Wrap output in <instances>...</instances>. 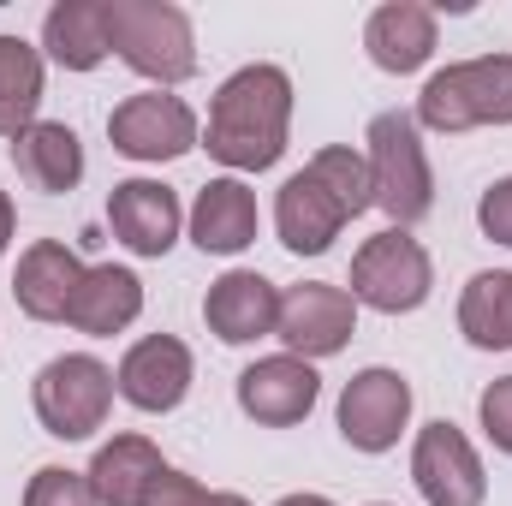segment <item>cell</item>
<instances>
[{"label": "cell", "instance_id": "e0dca14e", "mask_svg": "<svg viewBox=\"0 0 512 506\" xmlns=\"http://www.w3.org/2000/svg\"><path fill=\"white\" fill-rule=\"evenodd\" d=\"M191 245L203 256H239L256 245V191L245 179H209L191 203Z\"/></svg>", "mask_w": 512, "mask_h": 506}, {"label": "cell", "instance_id": "ffe728a7", "mask_svg": "<svg viewBox=\"0 0 512 506\" xmlns=\"http://www.w3.org/2000/svg\"><path fill=\"white\" fill-rule=\"evenodd\" d=\"M42 48L66 72H96L114 42H108V0H54L42 18Z\"/></svg>", "mask_w": 512, "mask_h": 506}, {"label": "cell", "instance_id": "4316f807", "mask_svg": "<svg viewBox=\"0 0 512 506\" xmlns=\"http://www.w3.org/2000/svg\"><path fill=\"white\" fill-rule=\"evenodd\" d=\"M477 417H483V435L495 441V453L512 459V376L489 381V387L477 393Z\"/></svg>", "mask_w": 512, "mask_h": 506}, {"label": "cell", "instance_id": "30bf717a", "mask_svg": "<svg viewBox=\"0 0 512 506\" xmlns=\"http://www.w3.org/2000/svg\"><path fill=\"white\" fill-rule=\"evenodd\" d=\"M108 137L126 161H179L203 143L197 131V114L167 96V90H143V96H126L114 114H108Z\"/></svg>", "mask_w": 512, "mask_h": 506}, {"label": "cell", "instance_id": "7a4b0ae2", "mask_svg": "<svg viewBox=\"0 0 512 506\" xmlns=\"http://www.w3.org/2000/svg\"><path fill=\"white\" fill-rule=\"evenodd\" d=\"M286 131H292V78L256 60L215 90L203 149L233 173H262L286 155Z\"/></svg>", "mask_w": 512, "mask_h": 506}, {"label": "cell", "instance_id": "ac0fdd59", "mask_svg": "<svg viewBox=\"0 0 512 506\" xmlns=\"http://www.w3.org/2000/svg\"><path fill=\"white\" fill-rule=\"evenodd\" d=\"M364 48H370V60L382 72H393V78L423 72L429 54H435V12L423 0H387V6L370 12V24H364Z\"/></svg>", "mask_w": 512, "mask_h": 506}, {"label": "cell", "instance_id": "7402d4cb", "mask_svg": "<svg viewBox=\"0 0 512 506\" xmlns=\"http://www.w3.org/2000/svg\"><path fill=\"white\" fill-rule=\"evenodd\" d=\"M12 161H18V173H24L36 191H48V197L72 191V185L84 179V143H78V131L60 126V120H36L24 137H12Z\"/></svg>", "mask_w": 512, "mask_h": 506}, {"label": "cell", "instance_id": "5bb4252c", "mask_svg": "<svg viewBox=\"0 0 512 506\" xmlns=\"http://www.w3.org/2000/svg\"><path fill=\"white\" fill-rule=\"evenodd\" d=\"M108 227L131 256H167L179 245V227H185L179 191L161 179H120L108 197Z\"/></svg>", "mask_w": 512, "mask_h": 506}, {"label": "cell", "instance_id": "5b68a950", "mask_svg": "<svg viewBox=\"0 0 512 506\" xmlns=\"http://www.w3.org/2000/svg\"><path fill=\"white\" fill-rule=\"evenodd\" d=\"M417 131H471V126H512V54H477L447 72H435L417 96Z\"/></svg>", "mask_w": 512, "mask_h": 506}, {"label": "cell", "instance_id": "ba28073f", "mask_svg": "<svg viewBox=\"0 0 512 506\" xmlns=\"http://www.w3.org/2000/svg\"><path fill=\"white\" fill-rule=\"evenodd\" d=\"M274 334L286 340L292 358L316 364V358H334L346 352V340L358 334V304L346 286H328V280H298L280 292V322Z\"/></svg>", "mask_w": 512, "mask_h": 506}, {"label": "cell", "instance_id": "f1b7e54d", "mask_svg": "<svg viewBox=\"0 0 512 506\" xmlns=\"http://www.w3.org/2000/svg\"><path fill=\"white\" fill-rule=\"evenodd\" d=\"M12 227H18V215H12V197L0 191V256H6V245H12Z\"/></svg>", "mask_w": 512, "mask_h": 506}, {"label": "cell", "instance_id": "603a6c76", "mask_svg": "<svg viewBox=\"0 0 512 506\" xmlns=\"http://www.w3.org/2000/svg\"><path fill=\"white\" fill-rule=\"evenodd\" d=\"M459 334L477 352H512V268L471 274L459 292Z\"/></svg>", "mask_w": 512, "mask_h": 506}, {"label": "cell", "instance_id": "cb8c5ba5", "mask_svg": "<svg viewBox=\"0 0 512 506\" xmlns=\"http://www.w3.org/2000/svg\"><path fill=\"white\" fill-rule=\"evenodd\" d=\"M42 108V54L24 36H0V137H24Z\"/></svg>", "mask_w": 512, "mask_h": 506}, {"label": "cell", "instance_id": "4dcf8cb0", "mask_svg": "<svg viewBox=\"0 0 512 506\" xmlns=\"http://www.w3.org/2000/svg\"><path fill=\"white\" fill-rule=\"evenodd\" d=\"M376 506H387V501H376Z\"/></svg>", "mask_w": 512, "mask_h": 506}, {"label": "cell", "instance_id": "8fae6325", "mask_svg": "<svg viewBox=\"0 0 512 506\" xmlns=\"http://www.w3.org/2000/svg\"><path fill=\"white\" fill-rule=\"evenodd\" d=\"M405 423H411V381L399 370L376 364V370H358L346 381V393H340V435H346V447L387 453V447H399Z\"/></svg>", "mask_w": 512, "mask_h": 506}, {"label": "cell", "instance_id": "277c9868", "mask_svg": "<svg viewBox=\"0 0 512 506\" xmlns=\"http://www.w3.org/2000/svg\"><path fill=\"white\" fill-rule=\"evenodd\" d=\"M364 161H370V203L382 209L393 227H417L435 209V173L423 155V131L405 108H387L370 120L364 137Z\"/></svg>", "mask_w": 512, "mask_h": 506}, {"label": "cell", "instance_id": "2e32d148", "mask_svg": "<svg viewBox=\"0 0 512 506\" xmlns=\"http://www.w3.org/2000/svg\"><path fill=\"white\" fill-rule=\"evenodd\" d=\"M84 286V262L72 245L60 239H36L30 251L18 256V274H12V298L30 322H66L72 316V298Z\"/></svg>", "mask_w": 512, "mask_h": 506}, {"label": "cell", "instance_id": "6da1fadb", "mask_svg": "<svg viewBox=\"0 0 512 506\" xmlns=\"http://www.w3.org/2000/svg\"><path fill=\"white\" fill-rule=\"evenodd\" d=\"M370 203V161L352 143H328L310 155L304 173H292L274 197V227L292 256H322L346 221H358Z\"/></svg>", "mask_w": 512, "mask_h": 506}, {"label": "cell", "instance_id": "484cf974", "mask_svg": "<svg viewBox=\"0 0 512 506\" xmlns=\"http://www.w3.org/2000/svg\"><path fill=\"white\" fill-rule=\"evenodd\" d=\"M143 506H251L245 495H227V489H203L197 477H185V471H161L155 483H149V495Z\"/></svg>", "mask_w": 512, "mask_h": 506}, {"label": "cell", "instance_id": "8992f818", "mask_svg": "<svg viewBox=\"0 0 512 506\" xmlns=\"http://www.w3.org/2000/svg\"><path fill=\"white\" fill-rule=\"evenodd\" d=\"M30 405L54 441H90L114 411V370L90 352L48 358L30 381Z\"/></svg>", "mask_w": 512, "mask_h": 506}, {"label": "cell", "instance_id": "f546056e", "mask_svg": "<svg viewBox=\"0 0 512 506\" xmlns=\"http://www.w3.org/2000/svg\"><path fill=\"white\" fill-rule=\"evenodd\" d=\"M274 506H334L328 495H286V501H274Z\"/></svg>", "mask_w": 512, "mask_h": 506}, {"label": "cell", "instance_id": "9a60e30c", "mask_svg": "<svg viewBox=\"0 0 512 506\" xmlns=\"http://www.w3.org/2000/svg\"><path fill=\"white\" fill-rule=\"evenodd\" d=\"M203 322L221 346H251V340H268L274 322H280V286L256 268H227L209 298H203Z\"/></svg>", "mask_w": 512, "mask_h": 506}, {"label": "cell", "instance_id": "3957f363", "mask_svg": "<svg viewBox=\"0 0 512 506\" xmlns=\"http://www.w3.org/2000/svg\"><path fill=\"white\" fill-rule=\"evenodd\" d=\"M108 42L155 90L185 84L197 72V36H191L185 6L173 0H108Z\"/></svg>", "mask_w": 512, "mask_h": 506}, {"label": "cell", "instance_id": "83f0119b", "mask_svg": "<svg viewBox=\"0 0 512 506\" xmlns=\"http://www.w3.org/2000/svg\"><path fill=\"white\" fill-rule=\"evenodd\" d=\"M477 227H483V239H495V245H507L512 251V173L483 191V203H477Z\"/></svg>", "mask_w": 512, "mask_h": 506}, {"label": "cell", "instance_id": "52a82bcc", "mask_svg": "<svg viewBox=\"0 0 512 506\" xmlns=\"http://www.w3.org/2000/svg\"><path fill=\"white\" fill-rule=\"evenodd\" d=\"M429 286H435L429 251L405 227H387L376 239H364V251L352 256V304H370L382 316L423 310L429 304Z\"/></svg>", "mask_w": 512, "mask_h": 506}, {"label": "cell", "instance_id": "4fadbf2b", "mask_svg": "<svg viewBox=\"0 0 512 506\" xmlns=\"http://www.w3.org/2000/svg\"><path fill=\"white\" fill-rule=\"evenodd\" d=\"M114 393L126 405H137V411H149V417L185 405V393H191V346L173 340V334L137 340L120 358V370H114Z\"/></svg>", "mask_w": 512, "mask_h": 506}, {"label": "cell", "instance_id": "9c48e42d", "mask_svg": "<svg viewBox=\"0 0 512 506\" xmlns=\"http://www.w3.org/2000/svg\"><path fill=\"white\" fill-rule=\"evenodd\" d=\"M411 483L429 506H483L489 501V477L477 447L465 441L459 423H423L417 447H411Z\"/></svg>", "mask_w": 512, "mask_h": 506}, {"label": "cell", "instance_id": "d6986e66", "mask_svg": "<svg viewBox=\"0 0 512 506\" xmlns=\"http://www.w3.org/2000/svg\"><path fill=\"white\" fill-rule=\"evenodd\" d=\"M143 316V280L120 268V262H96L84 268V286L72 298V328L90 334V340H108V334H126L131 322Z\"/></svg>", "mask_w": 512, "mask_h": 506}, {"label": "cell", "instance_id": "44dd1931", "mask_svg": "<svg viewBox=\"0 0 512 506\" xmlns=\"http://www.w3.org/2000/svg\"><path fill=\"white\" fill-rule=\"evenodd\" d=\"M167 471V459L155 453V441L143 435H114L108 447H96L90 459V489H96V506H143L149 483Z\"/></svg>", "mask_w": 512, "mask_h": 506}, {"label": "cell", "instance_id": "d4e9b609", "mask_svg": "<svg viewBox=\"0 0 512 506\" xmlns=\"http://www.w3.org/2000/svg\"><path fill=\"white\" fill-rule=\"evenodd\" d=\"M24 506H96V489L84 471H66V465H42L24 489Z\"/></svg>", "mask_w": 512, "mask_h": 506}, {"label": "cell", "instance_id": "7c38bea8", "mask_svg": "<svg viewBox=\"0 0 512 506\" xmlns=\"http://www.w3.org/2000/svg\"><path fill=\"white\" fill-rule=\"evenodd\" d=\"M316 399H322L316 364H304V358H292V352L256 358L251 370L239 376V411H245L251 423H262V429H292V423H304V417L316 411Z\"/></svg>", "mask_w": 512, "mask_h": 506}]
</instances>
